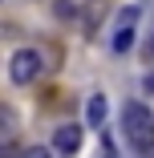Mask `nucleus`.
<instances>
[{"label": "nucleus", "instance_id": "obj_5", "mask_svg": "<svg viewBox=\"0 0 154 158\" xmlns=\"http://www.w3.org/2000/svg\"><path fill=\"white\" fill-rule=\"evenodd\" d=\"M130 45H134V24H122L114 37V53H130Z\"/></svg>", "mask_w": 154, "mask_h": 158}, {"label": "nucleus", "instance_id": "obj_11", "mask_svg": "<svg viewBox=\"0 0 154 158\" xmlns=\"http://www.w3.org/2000/svg\"><path fill=\"white\" fill-rule=\"evenodd\" d=\"M146 89H150V93H154V73H150V77H146Z\"/></svg>", "mask_w": 154, "mask_h": 158}, {"label": "nucleus", "instance_id": "obj_2", "mask_svg": "<svg viewBox=\"0 0 154 158\" xmlns=\"http://www.w3.org/2000/svg\"><path fill=\"white\" fill-rule=\"evenodd\" d=\"M8 73H12V81H16V85L37 81V73H41V57H37V49H20V53H12Z\"/></svg>", "mask_w": 154, "mask_h": 158}, {"label": "nucleus", "instance_id": "obj_4", "mask_svg": "<svg viewBox=\"0 0 154 158\" xmlns=\"http://www.w3.org/2000/svg\"><path fill=\"white\" fill-rule=\"evenodd\" d=\"M85 118H89V126H94V130H102V126H106V98H102V93H94V98H89Z\"/></svg>", "mask_w": 154, "mask_h": 158}, {"label": "nucleus", "instance_id": "obj_8", "mask_svg": "<svg viewBox=\"0 0 154 158\" xmlns=\"http://www.w3.org/2000/svg\"><path fill=\"white\" fill-rule=\"evenodd\" d=\"M0 130H12V110L0 106Z\"/></svg>", "mask_w": 154, "mask_h": 158}, {"label": "nucleus", "instance_id": "obj_3", "mask_svg": "<svg viewBox=\"0 0 154 158\" xmlns=\"http://www.w3.org/2000/svg\"><path fill=\"white\" fill-rule=\"evenodd\" d=\"M53 150L65 154V158H73L81 150V126H57V130H53Z\"/></svg>", "mask_w": 154, "mask_h": 158}, {"label": "nucleus", "instance_id": "obj_1", "mask_svg": "<svg viewBox=\"0 0 154 158\" xmlns=\"http://www.w3.org/2000/svg\"><path fill=\"white\" fill-rule=\"evenodd\" d=\"M122 130H126V138H130V146L138 154H154V114H150V106L126 102V110H122Z\"/></svg>", "mask_w": 154, "mask_h": 158}, {"label": "nucleus", "instance_id": "obj_6", "mask_svg": "<svg viewBox=\"0 0 154 158\" xmlns=\"http://www.w3.org/2000/svg\"><path fill=\"white\" fill-rule=\"evenodd\" d=\"M53 12H57L61 20H73V16H77V4H73V0H57V4H53Z\"/></svg>", "mask_w": 154, "mask_h": 158}, {"label": "nucleus", "instance_id": "obj_9", "mask_svg": "<svg viewBox=\"0 0 154 158\" xmlns=\"http://www.w3.org/2000/svg\"><path fill=\"white\" fill-rule=\"evenodd\" d=\"M138 20V8H122V16H118V24H134Z\"/></svg>", "mask_w": 154, "mask_h": 158}, {"label": "nucleus", "instance_id": "obj_10", "mask_svg": "<svg viewBox=\"0 0 154 158\" xmlns=\"http://www.w3.org/2000/svg\"><path fill=\"white\" fill-rule=\"evenodd\" d=\"M20 158H49V150H41V146H28V150H20Z\"/></svg>", "mask_w": 154, "mask_h": 158}, {"label": "nucleus", "instance_id": "obj_7", "mask_svg": "<svg viewBox=\"0 0 154 158\" xmlns=\"http://www.w3.org/2000/svg\"><path fill=\"white\" fill-rule=\"evenodd\" d=\"M0 158H20V146H16V142H4V138H0Z\"/></svg>", "mask_w": 154, "mask_h": 158}]
</instances>
